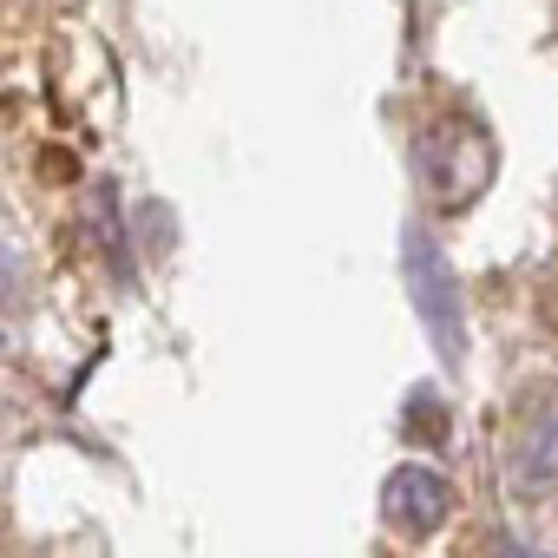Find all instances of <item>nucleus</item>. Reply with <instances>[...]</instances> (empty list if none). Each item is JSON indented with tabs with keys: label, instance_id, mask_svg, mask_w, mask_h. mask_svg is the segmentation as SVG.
<instances>
[{
	"label": "nucleus",
	"instance_id": "obj_4",
	"mask_svg": "<svg viewBox=\"0 0 558 558\" xmlns=\"http://www.w3.org/2000/svg\"><path fill=\"white\" fill-rule=\"evenodd\" d=\"M558 480V401L532 395L525 414L512 421V486L519 493H545Z\"/></svg>",
	"mask_w": 558,
	"mask_h": 558
},
{
	"label": "nucleus",
	"instance_id": "obj_6",
	"mask_svg": "<svg viewBox=\"0 0 558 558\" xmlns=\"http://www.w3.org/2000/svg\"><path fill=\"white\" fill-rule=\"evenodd\" d=\"M499 558H545V551H532V545H506Z\"/></svg>",
	"mask_w": 558,
	"mask_h": 558
},
{
	"label": "nucleus",
	"instance_id": "obj_1",
	"mask_svg": "<svg viewBox=\"0 0 558 558\" xmlns=\"http://www.w3.org/2000/svg\"><path fill=\"white\" fill-rule=\"evenodd\" d=\"M414 178L434 210H473L499 178V145L473 112H434L414 132Z\"/></svg>",
	"mask_w": 558,
	"mask_h": 558
},
{
	"label": "nucleus",
	"instance_id": "obj_2",
	"mask_svg": "<svg viewBox=\"0 0 558 558\" xmlns=\"http://www.w3.org/2000/svg\"><path fill=\"white\" fill-rule=\"evenodd\" d=\"M401 276H408V303H414L440 368H466V296H460V276L434 230H421V223L401 230Z\"/></svg>",
	"mask_w": 558,
	"mask_h": 558
},
{
	"label": "nucleus",
	"instance_id": "obj_5",
	"mask_svg": "<svg viewBox=\"0 0 558 558\" xmlns=\"http://www.w3.org/2000/svg\"><path fill=\"white\" fill-rule=\"evenodd\" d=\"M401 427H408V440L440 447V440H447V401H440L434 388H414V395H408V408H401Z\"/></svg>",
	"mask_w": 558,
	"mask_h": 558
},
{
	"label": "nucleus",
	"instance_id": "obj_3",
	"mask_svg": "<svg viewBox=\"0 0 558 558\" xmlns=\"http://www.w3.org/2000/svg\"><path fill=\"white\" fill-rule=\"evenodd\" d=\"M381 519H388V532H401V538H434V532L453 519V486H447V473H434V466H421V460L395 466V473L381 480Z\"/></svg>",
	"mask_w": 558,
	"mask_h": 558
}]
</instances>
